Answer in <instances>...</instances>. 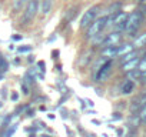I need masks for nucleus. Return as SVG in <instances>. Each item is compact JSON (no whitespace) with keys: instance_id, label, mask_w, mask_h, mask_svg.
Returning a JSON list of instances; mask_svg holds the SVG:
<instances>
[{"instance_id":"obj_18","label":"nucleus","mask_w":146,"mask_h":137,"mask_svg":"<svg viewBox=\"0 0 146 137\" xmlns=\"http://www.w3.org/2000/svg\"><path fill=\"white\" fill-rule=\"evenodd\" d=\"M139 119H140V121L146 123V106H143V107H142L140 114H139Z\"/></svg>"},{"instance_id":"obj_12","label":"nucleus","mask_w":146,"mask_h":137,"mask_svg":"<svg viewBox=\"0 0 146 137\" xmlns=\"http://www.w3.org/2000/svg\"><path fill=\"white\" fill-rule=\"evenodd\" d=\"M116 50H117V47H105L102 50V56L108 57V59H112V57L116 56Z\"/></svg>"},{"instance_id":"obj_22","label":"nucleus","mask_w":146,"mask_h":137,"mask_svg":"<svg viewBox=\"0 0 146 137\" xmlns=\"http://www.w3.org/2000/svg\"><path fill=\"white\" fill-rule=\"evenodd\" d=\"M140 79L146 82V72H145V73H140Z\"/></svg>"},{"instance_id":"obj_1","label":"nucleus","mask_w":146,"mask_h":137,"mask_svg":"<svg viewBox=\"0 0 146 137\" xmlns=\"http://www.w3.org/2000/svg\"><path fill=\"white\" fill-rule=\"evenodd\" d=\"M142 13L140 12H133L127 16V20H126V24H125V30L126 33L130 36L133 33H136V30L140 27V23H142Z\"/></svg>"},{"instance_id":"obj_16","label":"nucleus","mask_w":146,"mask_h":137,"mask_svg":"<svg viewBox=\"0 0 146 137\" xmlns=\"http://www.w3.org/2000/svg\"><path fill=\"white\" fill-rule=\"evenodd\" d=\"M136 57H137V53L133 50L132 53H129V54L123 56V57H122V61H123V63H126V61H130V60H133V59H136Z\"/></svg>"},{"instance_id":"obj_11","label":"nucleus","mask_w":146,"mask_h":137,"mask_svg":"<svg viewBox=\"0 0 146 137\" xmlns=\"http://www.w3.org/2000/svg\"><path fill=\"white\" fill-rule=\"evenodd\" d=\"M133 49L136 47V49H139V47H143V46H146V32L145 33H142L140 36H137L136 39H135V41H133Z\"/></svg>"},{"instance_id":"obj_15","label":"nucleus","mask_w":146,"mask_h":137,"mask_svg":"<svg viewBox=\"0 0 146 137\" xmlns=\"http://www.w3.org/2000/svg\"><path fill=\"white\" fill-rule=\"evenodd\" d=\"M127 79L132 82V80H136V79H140V72L137 70V68H136V70H132V72H129L127 73Z\"/></svg>"},{"instance_id":"obj_19","label":"nucleus","mask_w":146,"mask_h":137,"mask_svg":"<svg viewBox=\"0 0 146 137\" xmlns=\"http://www.w3.org/2000/svg\"><path fill=\"white\" fill-rule=\"evenodd\" d=\"M25 3H26V0H15V7L19 10L22 7V5H25Z\"/></svg>"},{"instance_id":"obj_6","label":"nucleus","mask_w":146,"mask_h":137,"mask_svg":"<svg viewBox=\"0 0 146 137\" xmlns=\"http://www.w3.org/2000/svg\"><path fill=\"white\" fill-rule=\"evenodd\" d=\"M120 40H122L120 32H113V33L108 34L103 39V46L105 47H117V44L120 43Z\"/></svg>"},{"instance_id":"obj_3","label":"nucleus","mask_w":146,"mask_h":137,"mask_svg":"<svg viewBox=\"0 0 146 137\" xmlns=\"http://www.w3.org/2000/svg\"><path fill=\"white\" fill-rule=\"evenodd\" d=\"M126 20H127V14L123 12H119V13L108 17V26H113L116 29V32H120L125 29Z\"/></svg>"},{"instance_id":"obj_9","label":"nucleus","mask_w":146,"mask_h":137,"mask_svg":"<svg viewBox=\"0 0 146 137\" xmlns=\"http://www.w3.org/2000/svg\"><path fill=\"white\" fill-rule=\"evenodd\" d=\"M132 51H133V46L129 44V43H126V44L117 47V50H116V56L123 57V56H126V54H129V53H132Z\"/></svg>"},{"instance_id":"obj_21","label":"nucleus","mask_w":146,"mask_h":137,"mask_svg":"<svg viewBox=\"0 0 146 137\" xmlns=\"http://www.w3.org/2000/svg\"><path fill=\"white\" fill-rule=\"evenodd\" d=\"M140 103L146 106V93H145V94H142V97H140Z\"/></svg>"},{"instance_id":"obj_5","label":"nucleus","mask_w":146,"mask_h":137,"mask_svg":"<svg viewBox=\"0 0 146 137\" xmlns=\"http://www.w3.org/2000/svg\"><path fill=\"white\" fill-rule=\"evenodd\" d=\"M98 12H99V7H98V6H93V7H90L88 12H85V14L82 16V20H80V27H82V29L89 27V26L96 20Z\"/></svg>"},{"instance_id":"obj_14","label":"nucleus","mask_w":146,"mask_h":137,"mask_svg":"<svg viewBox=\"0 0 146 137\" xmlns=\"http://www.w3.org/2000/svg\"><path fill=\"white\" fill-rule=\"evenodd\" d=\"M119 9H120V3H115V5H112V6H109V9H108V14H116V13H119Z\"/></svg>"},{"instance_id":"obj_7","label":"nucleus","mask_w":146,"mask_h":137,"mask_svg":"<svg viewBox=\"0 0 146 137\" xmlns=\"http://www.w3.org/2000/svg\"><path fill=\"white\" fill-rule=\"evenodd\" d=\"M110 67H112V63H110V61L102 64V67L99 68V72H98V74H96V80H98V82H103V80L108 79V76H109V73H110Z\"/></svg>"},{"instance_id":"obj_8","label":"nucleus","mask_w":146,"mask_h":137,"mask_svg":"<svg viewBox=\"0 0 146 137\" xmlns=\"http://www.w3.org/2000/svg\"><path fill=\"white\" fill-rule=\"evenodd\" d=\"M139 61H140V60L136 57V59H133V60H130V61L123 63V64H122V70H123V72H126V73H129V72H132V70H136Z\"/></svg>"},{"instance_id":"obj_10","label":"nucleus","mask_w":146,"mask_h":137,"mask_svg":"<svg viewBox=\"0 0 146 137\" xmlns=\"http://www.w3.org/2000/svg\"><path fill=\"white\" fill-rule=\"evenodd\" d=\"M52 6H53V0H42V3H40V12L43 14H49L50 10H52Z\"/></svg>"},{"instance_id":"obj_13","label":"nucleus","mask_w":146,"mask_h":137,"mask_svg":"<svg viewBox=\"0 0 146 137\" xmlns=\"http://www.w3.org/2000/svg\"><path fill=\"white\" fill-rule=\"evenodd\" d=\"M132 90H133V82H130V80L125 82V84L122 86V93H125V94H129Z\"/></svg>"},{"instance_id":"obj_4","label":"nucleus","mask_w":146,"mask_h":137,"mask_svg":"<svg viewBox=\"0 0 146 137\" xmlns=\"http://www.w3.org/2000/svg\"><path fill=\"white\" fill-rule=\"evenodd\" d=\"M37 12H39V0H29V3L23 12V22L25 23L32 22L36 17Z\"/></svg>"},{"instance_id":"obj_20","label":"nucleus","mask_w":146,"mask_h":137,"mask_svg":"<svg viewBox=\"0 0 146 137\" xmlns=\"http://www.w3.org/2000/svg\"><path fill=\"white\" fill-rule=\"evenodd\" d=\"M32 50V47L30 46H25V47H19V53H27V51H30Z\"/></svg>"},{"instance_id":"obj_2","label":"nucleus","mask_w":146,"mask_h":137,"mask_svg":"<svg viewBox=\"0 0 146 137\" xmlns=\"http://www.w3.org/2000/svg\"><path fill=\"white\" fill-rule=\"evenodd\" d=\"M108 26V16H103V17H99L96 19L90 26H89V30H88V37H96L99 34H102L103 29Z\"/></svg>"},{"instance_id":"obj_17","label":"nucleus","mask_w":146,"mask_h":137,"mask_svg":"<svg viewBox=\"0 0 146 137\" xmlns=\"http://www.w3.org/2000/svg\"><path fill=\"white\" fill-rule=\"evenodd\" d=\"M137 70H139L140 73H145V72H146V59H142V60L139 61V64H137Z\"/></svg>"}]
</instances>
